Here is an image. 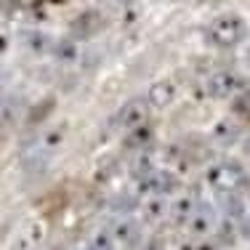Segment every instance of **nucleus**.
Returning a JSON list of instances; mask_svg holds the SVG:
<instances>
[{
    "label": "nucleus",
    "mask_w": 250,
    "mask_h": 250,
    "mask_svg": "<svg viewBox=\"0 0 250 250\" xmlns=\"http://www.w3.org/2000/svg\"><path fill=\"white\" fill-rule=\"evenodd\" d=\"M248 24L240 14H218L210 19V24L205 27V38L216 48H234L245 40Z\"/></svg>",
    "instance_id": "1"
},
{
    "label": "nucleus",
    "mask_w": 250,
    "mask_h": 250,
    "mask_svg": "<svg viewBox=\"0 0 250 250\" xmlns=\"http://www.w3.org/2000/svg\"><path fill=\"white\" fill-rule=\"evenodd\" d=\"M205 181L213 192L218 194H229V192H240L245 189L248 184V173H245V165L240 160H224V163H216L208 168Z\"/></svg>",
    "instance_id": "2"
},
{
    "label": "nucleus",
    "mask_w": 250,
    "mask_h": 250,
    "mask_svg": "<svg viewBox=\"0 0 250 250\" xmlns=\"http://www.w3.org/2000/svg\"><path fill=\"white\" fill-rule=\"evenodd\" d=\"M184 229L189 231L192 237H208L218 229V210L213 202L208 200H197L189 213V218L184 221Z\"/></svg>",
    "instance_id": "3"
},
{
    "label": "nucleus",
    "mask_w": 250,
    "mask_h": 250,
    "mask_svg": "<svg viewBox=\"0 0 250 250\" xmlns=\"http://www.w3.org/2000/svg\"><path fill=\"white\" fill-rule=\"evenodd\" d=\"M149 109H152V106L146 104L144 96H136V99L125 101L120 109L115 112V117H112V128H117V130H123V133H125V130L133 128V125L149 120Z\"/></svg>",
    "instance_id": "4"
},
{
    "label": "nucleus",
    "mask_w": 250,
    "mask_h": 250,
    "mask_svg": "<svg viewBox=\"0 0 250 250\" xmlns=\"http://www.w3.org/2000/svg\"><path fill=\"white\" fill-rule=\"evenodd\" d=\"M245 88V77H240L237 72H213L205 80V93L210 99H231L237 91Z\"/></svg>",
    "instance_id": "5"
},
{
    "label": "nucleus",
    "mask_w": 250,
    "mask_h": 250,
    "mask_svg": "<svg viewBox=\"0 0 250 250\" xmlns=\"http://www.w3.org/2000/svg\"><path fill=\"white\" fill-rule=\"evenodd\" d=\"M83 51H85V45H83L75 35H69V38L53 40L48 56H53L59 64H64V67H72V64H80L83 62Z\"/></svg>",
    "instance_id": "6"
},
{
    "label": "nucleus",
    "mask_w": 250,
    "mask_h": 250,
    "mask_svg": "<svg viewBox=\"0 0 250 250\" xmlns=\"http://www.w3.org/2000/svg\"><path fill=\"white\" fill-rule=\"evenodd\" d=\"M109 231H112V240H115V248H136L144 237V224L133 221V218H123Z\"/></svg>",
    "instance_id": "7"
},
{
    "label": "nucleus",
    "mask_w": 250,
    "mask_h": 250,
    "mask_svg": "<svg viewBox=\"0 0 250 250\" xmlns=\"http://www.w3.org/2000/svg\"><path fill=\"white\" fill-rule=\"evenodd\" d=\"M19 45L24 48L29 56L40 59V56H48L51 53V45H53V38L48 32H40V29H21L19 35Z\"/></svg>",
    "instance_id": "8"
},
{
    "label": "nucleus",
    "mask_w": 250,
    "mask_h": 250,
    "mask_svg": "<svg viewBox=\"0 0 250 250\" xmlns=\"http://www.w3.org/2000/svg\"><path fill=\"white\" fill-rule=\"evenodd\" d=\"M139 205H141V221H144V226H160L168 218V200L163 194H149Z\"/></svg>",
    "instance_id": "9"
},
{
    "label": "nucleus",
    "mask_w": 250,
    "mask_h": 250,
    "mask_svg": "<svg viewBox=\"0 0 250 250\" xmlns=\"http://www.w3.org/2000/svg\"><path fill=\"white\" fill-rule=\"evenodd\" d=\"M152 141H154V128L149 125V120L133 125V128H128V130H125V136H123L125 152H141V149H146Z\"/></svg>",
    "instance_id": "10"
},
{
    "label": "nucleus",
    "mask_w": 250,
    "mask_h": 250,
    "mask_svg": "<svg viewBox=\"0 0 250 250\" xmlns=\"http://www.w3.org/2000/svg\"><path fill=\"white\" fill-rule=\"evenodd\" d=\"M144 99H146V104H149V106H154V109H163V106L173 104V99H176V83L168 80V77L152 83Z\"/></svg>",
    "instance_id": "11"
},
{
    "label": "nucleus",
    "mask_w": 250,
    "mask_h": 250,
    "mask_svg": "<svg viewBox=\"0 0 250 250\" xmlns=\"http://www.w3.org/2000/svg\"><path fill=\"white\" fill-rule=\"evenodd\" d=\"M67 141V123H59V125H51L40 133L38 139V154H53L62 149V144Z\"/></svg>",
    "instance_id": "12"
},
{
    "label": "nucleus",
    "mask_w": 250,
    "mask_h": 250,
    "mask_svg": "<svg viewBox=\"0 0 250 250\" xmlns=\"http://www.w3.org/2000/svg\"><path fill=\"white\" fill-rule=\"evenodd\" d=\"M240 136H242V128H240V123L234 120V115H231V117L218 120L216 125H213L210 139L216 141L218 146H231V144H237V139H240Z\"/></svg>",
    "instance_id": "13"
},
{
    "label": "nucleus",
    "mask_w": 250,
    "mask_h": 250,
    "mask_svg": "<svg viewBox=\"0 0 250 250\" xmlns=\"http://www.w3.org/2000/svg\"><path fill=\"white\" fill-rule=\"evenodd\" d=\"M194 202H197V197H189V194H178L168 202V218L165 221H170L173 226H184V221L189 218V213H192Z\"/></svg>",
    "instance_id": "14"
},
{
    "label": "nucleus",
    "mask_w": 250,
    "mask_h": 250,
    "mask_svg": "<svg viewBox=\"0 0 250 250\" xmlns=\"http://www.w3.org/2000/svg\"><path fill=\"white\" fill-rule=\"evenodd\" d=\"M19 117H21V104L19 99H0V128L3 130H11L14 125H19Z\"/></svg>",
    "instance_id": "15"
},
{
    "label": "nucleus",
    "mask_w": 250,
    "mask_h": 250,
    "mask_svg": "<svg viewBox=\"0 0 250 250\" xmlns=\"http://www.w3.org/2000/svg\"><path fill=\"white\" fill-rule=\"evenodd\" d=\"M224 208H226V210H224L226 218H229L231 224L245 221V218H248V202H245V197H242L240 192H229V194H226Z\"/></svg>",
    "instance_id": "16"
},
{
    "label": "nucleus",
    "mask_w": 250,
    "mask_h": 250,
    "mask_svg": "<svg viewBox=\"0 0 250 250\" xmlns=\"http://www.w3.org/2000/svg\"><path fill=\"white\" fill-rule=\"evenodd\" d=\"M152 170H154V160L149 157V154H146V149H141L139 157L130 163V176L139 181V178H144L146 173H152Z\"/></svg>",
    "instance_id": "17"
},
{
    "label": "nucleus",
    "mask_w": 250,
    "mask_h": 250,
    "mask_svg": "<svg viewBox=\"0 0 250 250\" xmlns=\"http://www.w3.org/2000/svg\"><path fill=\"white\" fill-rule=\"evenodd\" d=\"M43 242V224H29L27 229H24V237L19 240V245H27V248H35V245H40Z\"/></svg>",
    "instance_id": "18"
},
{
    "label": "nucleus",
    "mask_w": 250,
    "mask_h": 250,
    "mask_svg": "<svg viewBox=\"0 0 250 250\" xmlns=\"http://www.w3.org/2000/svg\"><path fill=\"white\" fill-rule=\"evenodd\" d=\"M88 248H115V240H112L109 229H96L93 237L88 240Z\"/></svg>",
    "instance_id": "19"
},
{
    "label": "nucleus",
    "mask_w": 250,
    "mask_h": 250,
    "mask_svg": "<svg viewBox=\"0 0 250 250\" xmlns=\"http://www.w3.org/2000/svg\"><path fill=\"white\" fill-rule=\"evenodd\" d=\"M139 19H141V8H139V5H128V8L123 11V27L139 24Z\"/></svg>",
    "instance_id": "20"
},
{
    "label": "nucleus",
    "mask_w": 250,
    "mask_h": 250,
    "mask_svg": "<svg viewBox=\"0 0 250 250\" xmlns=\"http://www.w3.org/2000/svg\"><path fill=\"white\" fill-rule=\"evenodd\" d=\"M11 43H14V35H11L5 27H0V59L11 51Z\"/></svg>",
    "instance_id": "21"
}]
</instances>
